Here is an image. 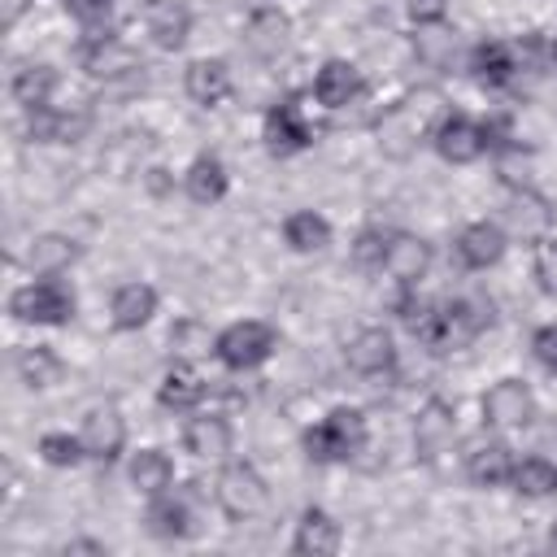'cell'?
Masks as SVG:
<instances>
[{"mask_svg": "<svg viewBox=\"0 0 557 557\" xmlns=\"http://www.w3.org/2000/svg\"><path fill=\"white\" fill-rule=\"evenodd\" d=\"M492 326V300L470 292V296H453L444 305H435V318L422 335V344L431 352H457V348H470L483 331Z\"/></svg>", "mask_w": 557, "mask_h": 557, "instance_id": "2", "label": "cell"}, {"mask_svg": "<svg viewBox=\"0 0 557 557\" xmlns=\"http://www.w3.org/2000/svg\"><path fill=\"white\" fill-rule=\"evenodd\" d=\"M231 422L222 413H196L187 418L183 426V448L196 457V461H226L231 453Z\"/></svg>", "mask_w": 557, "mask_h": 557, "instance_id": "23", "label": "cell"}, {"mask_svg": "<svg viewBox=\"0 0 557 557\" xmlns=\"http://www.w3.org/2000/svg\"><path fill=\"white\" fill-rule=\"evenodd\" d=\"M513 474V448L500 440H483L466 453V479L474 487H505Z\"/></svg>", "mask_w": 557, "mask_h": 557, "instance_id": "27", "label": "cell"}, {"mask_svg": "<svg viewBox=\"0 0 557 557\" xmlns=\"http://www.w3.org/2000/svg\"><path fill=\"white\" fill-rule=\"evenodd\" d=\"M531 352H535V361H540L544 370L557 374V322L535 326V335H531Z\"/></svg>", "mask_w": 557, "mask_h": 557, "instance_id": "41", "label": "cell"}, {"mask_svg": "<svg viewBox=\"0 0 557 557\" xmlns=\"http://www.w3.org/2000/svg\"><path fill=\"white\" fill-rule=\"evenodd\" d=\"M39 457H44L48 466H57V470H70V466H78L87 453H83V440H78V435H70V431H44V435H39Z\"/></svg>", "mask_w": 557, "mask_h": 557, "instance_id": "36", "label": "cell"}, {"mask_svg": "<svg viewBox=\"0 0 557 557\" xmlns=\"http://www.w3.org/2000/svg\"><path fill=\"white\" fill-rule=\"evenodd\" d=\"M226 187H231V174H226L222 157H213V152H200V157L187 165V174H183V191H187V200H196V205H218V200L226 196Z\"/></svg>", "mask_w": 557, "mask_h": 557, "instance_id": "30", "label": "cell"}, {"mask_svg": "<svg viewBox=\"0 0 557 557\" xmlns=\"http://www.w3.org/2000/svg\"><path fill=\"white\" fill-rule=\"evenodd\" d=\"M126 474H131L135 492H144V496H161V492L174 487V461H170V453H161V448H139V453H131Z\"/></svg>", "mask_w": 557, "mask_h": 557, "instance_id": "31", "label": "cell"}, {"mask_svg": "<svg viewBox=\"0 0 557 557\" xmlns=\"http://www.w3.org/2000/svg\"><path fill=\"white\" fill-rule=\"evenodd\" d=\"M535 418V396L522 379H500L483 392V426L492 431H522Z\"/></svg>", "mask_w": 557, "mask_h": 557, "instance_id": "10", "label": "cell"}, {"mask_svg": "<svg viewBox=\"0 0 557 557\" xmlns=\"http://www.w3.org/2000/svg\"><path fill=\"white\" fill-rule=\"evenodd\" d=\"M548 544H553V548H557V527H553V535H548Z\"/></svg>", "mask_w": 557, "mask_h": 557, "instance_id": "46", "label": "cell"}, {"mask_svg": "<svg viewBox=\"0 0 557 557\" xmlns=\"http://www.w3.org/2000/svg\"><path fill=\"white\" fill-rule=\"evenodd\" d=\"M183 87H187V96H191L196 104L213 109V104H222V100L235 91V78H231V65H226L222 57H200V61L187 65Z\"/></svg>", "mask_w": 557, "mask_h": 557, "instance_id": "25", "label": "cell"}, {"mask_svg": "<svg viewBox=\"0 0 557 557\" xmlns=\"http://www.w3.org/2000/svg\"><path fill=\"white\" fill-rule=\"evenodd\" d=\"M61 553H65V557H70V553H96V557H100V553H104V544H100V540H70Z\"/></svg>", "mask_w": 557, "mask_h": 557, "instance_id": "43", "label": "cell"}, {"mask_svg": "<svg viewBox=\"0 0 557 557\" xmlns=\"http://www.w3.org/2000/svg\"><path fill=\"white\" fill-rule=\"evenodd\" d=\"M26 4H30V0H4V26H13V22L26 13Z\"/></svg>", "mask_w": 557, "mask_h": 557, "instance_id": "44", "label": "cell"}, {"mask_svg": "<svg viewBox=\"0 0 557 557\" xmlns=\"http://www.w3.org/2000/svg\"><path fill=\"white\" fill-rule=\"evenodd\" d=\"M509 487H513L518 496H531V500H540V496H557V461H548V457H540V453H531V457H513Z\"/></svg>", "mask_w": 557, "mask_h": 557, "instance_id": "32", "label": "cell"}, {"mask_svg": "<svg viewBox=\"0 0 557 557\" xmlns=\"http://www.w3.org/2000/svg\"><path fill=\"white\" fill-rule=\"evenodd\" d=\"M74 292L61 283V278H35V283H22L13 296H9V313L17 322H35V326H65L74 322Z\"/></svg>", "mask_w": 557, "mask_h": 557, "instance_id": "5", "label": "cell"}, {"mask_svg": "<svg viewBox=\"0 0 557 557\" xmlns=\"http://www.w3.org/2000/svg\"><path fill=\"white\" fill-rule=\"evenodd\" d=\"M448 4H453V0H409L405 9H409V22H413V26H444Z\"/></svg>", "mask_w": 557, "mask_h": 557, "instance_id": "42", "label": "cell"}, {"mask_svg": "<svg viewBox=\"0 0 557 557\" xmlns=\"http://www.w3.org/2000/svg\"><path fill=\"white\" fill-rule=\"evenodd\" d=\"M548 57H553V65H557V39H553V44H548Z\"/></svg>", "mask_w": 557, "mask_h": 557, "instance_id": "45", "label": "cell"}, {"mask_svg": "<svg viewBox=\"0 0 557 557\" xmlns=\"http://www.w3.org/2000/svg\"><path fill=\"white\" fill-rule=\"evenodd\" d=\"M209 392V379L191 361H174L157 383V405L170 413H191Z\"/></svg>", "mask_w": 557, "mask_h": 557, "instance_id": "21", "label": "cell"}, {"mask_svg": "<svg viewBox=\"0 0 557 557\" xmlns=\"http://www.w3.org/2000/svg\"><path fill=\"white\" fill-rule=\"evenodd\" d=\"M387 235L392 231H383V226H366V231H357V239H352V261L357 265H383V252H387Z\"/></svg>", "mask_w": 557, "mask_h": 557, "instance_id": "39", "label": "cell"}, {"mask_svg": "<svg viewBox=\"0 0 557 557\" xmlns=\"http://www.w3.org/2000/svg\"><path fill=\"white\" fill-rule=\"evenodd\" d=\"M213 500L218 509L231 518V522H244V518H257L265 505H270V487L265 479L257 474V466L248 461H226L213 479Z\"/></svg>", "mask_w": 557, "mask_h": 557, "instance_id": "6", "label": "cell"}, {"mask_svg": "<svg viewBox=\"0 0 557 557\" xmlns=\"http://www.w3.org/2000/svg\"><path fill=\"white\" fill-rule=\"evenodd\" d=\"M61 374H65V361H61L52 348L35 344V348H22V352H17V379H22L30 392H44V387L61 383Z\"/></svg>", "mask_w": 557, "mask_h": 557, "instance_id": "35", "label": "cell"}, {"mask_svg": "<svg viewBox=\"0 0 557 557\" xmlns=\"http://www.w3.org/2000/svg\"><path fill=\"white\" fill-rule=\"evenodd\" d=\"M413 52H418V61H426V65H444V61L453 57V35H448L444 26H426V30L413 39Z\"/></svg>", "mask_w": 557, "mask_h": 557, "instance_id": "38", "label": "cell"}, {"mask_svg": "<svg viewBox=\"0 0 557 557\" xmlns=\"http://www.w3.org/2000/svg\"><path fill=\"white\" fill-rule=\"evenodd\" d=\"M144 522H148V531H152L157 540H183V535H191L196 513H191V500L170 487V492H161V496H148Z\"/></svg>", "mask_w": 557, "mask_h": 557, "instance_id": "26", "label": "cell"}, {"mask_svg": "<svg viewBox=\"0 0 557 557\" xmlns=\"http://www.w3.org/2000/svg\"><path fill=\"white\" fill-rule=\"evenodd\" d=\"M431 261H435V252H431V244H426L422 235H413V231H392L379 270H387L400 287H413L418 278H426Z\"/></svg>", "mask_w": 557, "mask_h": 557, "instance_id": "14", "label": "cell"}, {"mask_svg": "<svg viewBox=\"0 0 557 557\" xmlns=\"http://www.w3.org/2000/svg\"><path fill=\"white\" fill-rule=\"evenodd\" d=\"M78 440H83V453L87 461H100V466H113L126 448V422L113 405H96L87 409L83 426H78Z\"/></svg>", "mask_w": 557, "mask_h": 557, "instance_id": "12", "label": "cell"}, {"mask_svg": "<svg viewBox=\"0 0 557 557\" xmlns=\"http://www.w3.org/2000/svg\"><path fill=\"white\" fill-rule=\"evenodd\" d=\"M244 44H248V52L261 57V61L283 57L287 44H292V22H287V13H283L278 4H261V9H252L248 22H244Z\"/></svg>", "mask_w": 557, "mask_h": 557, "instance_id": "17", "label": "cell"}, {"mask_svg": "<svg viewBox=\"0 0 557 557\" xmlns=\"http://www.w3.org/2000/svg\"><path fill=\"white\" fill-rule=\"evenodd\" d=\"M535 278H540L544 292L557 296V235H544L535 244Z\"/></svg>", "mask_w": 557, "mask_h": 557, "instance_id": "40", "label": "cell"}, {"mask_svg": "<svg viewBox=\"0 0 557 557\" xmlns=\"http://www.w3.org/2000/svg\"><path fill=\"white\" fill-rule=\"evenodd\" d=\"M505 248H509V231H505L500 222H487V218L466 222V226L457 231V239H453V252H457V261H461L466 270H487V265H496V261L505 257Z\"/></svg>", "mask_w": 557, "mask_h": 557, "instance_id": "13", "label": "cell"}, {"mask_svg": "<svg viewBox=\"0 0 557 557\" xmlns=\"http://www.w3.org/2000/svg\"><path fill=\"white\" fill-rule=\"evenodd\" d=\"M339 544H344L339 522H335L326 509L309 505V509L300 513V522H296L292 553H300V557H331V553H339Z\"/></svg>", "mask_w": 557, "mask_h": 557, "instance_id": "24", "label": "cell"}, {"mask_svg": "<svg viewBox=\"0 0 557 557\" xmlns=\"http://www.w3.org/2000/svg\"><path fill=\"white\" fill-rule=\"evenodd\" d=\"M431 144H435V152H440L448 165H470V161H479L483 152H492L487 122H474V117H466V113H444V122L435 126Z\"/></svg>", "mask_w": 557, "mask_h": 557, "instance_id": "9", "label": "cell"}, {"mask_svg": "<svg viewBox=\"0 0 557 557\" xmlns=\"http://www.w3.org/2000/svg\"><path fill=\"white\" fill-rule=\"evenodd\" d=\"M500 226L509 231V235H518V239H527V244H540L544 235H548V226H553V205H548V196H540L535 187H513L509 191V200H505V209H500Z\"/></svg>", "mask_w": 557, "mask_h": 557, "instance_id": "11", "label": "cell"}, {"mask_svg": "<svg viewBox=\"0 0 557 557\" xmlns=\"http://www.w3.org/2000/svg\"><path fill=\"white\" fill-rule=\"evenodd\" d=\"M366 91V83H361V70L352 65V61H344V57H331V61H322V70L313 74V100L322 104V109H348L357 96Z\"/></svg>", "mask_w": 557, "mask_h": 557, "instance_id": "18", "label": "cell"}, {"mask_svg": "<svg viewBox=\"0 0 557 557\" xmlns=\"http://www.w3.org/2000/svg\"><path fill=\"white\" fill-rule=\"evenodd\" d=\"M283 244L292 252H322L331 244V222L313 209H296L283 218Z\"/></svg>", "mask_w": 557, "mask_h": 557, "instance_id": "34", "label": "cell"}, {"mask_svg": "<svg viewBox=\"0 0 557 557\" xmlns=\"http://www.w3.org/2000/svg\"><path fill=\"white\" fill-rule=\"evenodd\" d=\"M344 361H348L352 374L379 379V374H392V370H396V344H392V335H387L383 326H361V331L348 339Z\"/></svg>", "mask_w": 557, "mask_h": 557, "instance_id": "16", "label": "cell"}, {"mask_svg": "<svg viewBox=\"0 0 557 557\" xmlns=\"http://www.w3.org/2000/svg\"><path fill=\"white\" fill-rule=\"evenodd\" d=\"M366 435H370L366 413L339 405V409H331L322 422H313V426L300 435V444H305V457H309V461H348V457H357V453L366 448Z\"/></svg>", "mask_w": 557, "mask_h": 557, "instance_id": "3", "label": "cell"}, {"mask_svg": "<svg viewBox=\"0 0 557 557\" xmlns=\"http://www.w3.org/2000/svg\"><path fill=\"white\" fill-rule=\"evenodd\" d=\"M518 52H513V44H505V39H479L474 48H470V74H474V83L479 87H492V91H500V87H509L513 78H518Z\"/></svg>", "mask_w": 557, "mask_h": 557, "instance_id": "20", "label": "cell"}, {"mask_svg": "<svg viewBox=\"0 0 557 557\" xmlns=\"http://www.w3.org/2000/svg\"><path fill=\"white\" fill-rule=\"evenodd\" d=\"M144 30L152 35L157 48L178 52L191 35V9L183 0H148L144 4Z\"/></svg>", "mask_w": 557, "mask_h": 557, "instance_id": "22", "label": "cell"}, {"mask_svg": "<svg viewBox=\"0 0 557 557\" xmlns=\"http://www.w3.org/2000/svg\"><path fill=\"white\" fill-rule=\"evenodd\" d=\"M78 252H83V248H78L70 235H61V231H44V235L30 239V248H26V265H30V274L57 278V274H65V270L78 261Z\"/></svg>", "mask_w": 557, "mask_h": 557, "instance_id": "28", "label": "cell"}, {"mask_svg": "<svg viewBox=\"0 0 557 557\" xmlns=\"http://www.w3.org/2000/svg\"><path fill=\"white\" fill-rule=\"evenodd\" d=\"M453 440H457V422H453V405L431 396L422 409H418V422H413V448L422 461H440L444 453H453Z\"/></svg>", "mask_w": 557, "mask_h": 557, "instance_id": "15", "label": "cell"}, {"mask_svg": "<svg viewBox=\"0 0 557 557\" xmlns=\"http://www.w3.org/2000/svg\"><path fill=\"white\" fill-rule=\"evenodd\" d=\"M152 313H157V287L148 283H122L109 300V318L117 331H139L152 322Z\"/></svg>", "mask_w": 557, "mask_h": 557, "instance_id": "29", "label": "cell"}, {"mask_svg": "<svg viewBox=\"0 0 557 557\" xmlns=\"http://www.w3.org/2000/svg\"><path fill=\"white\" fill-rule=\"evenodd\" d=\"M65 13L83 26V30H109V17H113V0H61Z\"/></svg>", "mask_w": 557, "mask_h": 557, "instance_id": "37", "label": "cell"}, {"mask_svg": "<svg viewBox=\"0 0 557 557\" xmlns=\"http://www.w3.org/2000/svg\"><path fill=\"white\" fill-rule=\"evenodd\" d=\"M78 65H83L91 78H104V83H117V78L144 70L139 52H135L126 39L109 35V30H87V39L78 44Z\"/></svg>", "mask_w": 557, "mask_h": 557, "instance_id": "8", "label": "cell"}, {"mask_svg": "<svg viewBox=\"0 0 557 557\" xmlns=\"http://www.w3.org/2000/svg\"><path fill=\"white\" fill-rule=\"evenodd\" d=\"M91 126V113L87 109H57V104H44V109H30L26 113V135L35 144H74L83 139Z\"/></svg>", "mask_w": 557, "mask_h": 557, "instance_id": "19", "label": "cell"}, {"mask_svg": "<svg viewBox=\"0 0 557 557\" xmlns=\"http://www.w3.org/2000/svg\"><path fill=\"white\" fill-rule=\"evenodd\" d=\"M444 96L440 87H413L405 91L396 104L383 109L374 135H379V152L392 157V161H405L418 152V144H426L435 135V126L444 122Z\"/></svg>", "mask_w": 557, "mask_h": 557, "instance_id": "1", "label": "cell"}, {"mask_svg": "<svg viewBox=\"0 0 557 557\" xmlns=\"http://www.w3.org/2000/svg\"><path fill=\"white\" fill-rule=\"evenodd\" d=\"M261 139L274 157H292V152H305L313 139H318V126L305 117V104L296 96H283L278 104L265 109V122H261Z\"/></svg>", "mask_w": 557, "mask_h": 557, "instance_id": "7", "label": "cell"}, {"mask_svg": "<svg viewBox=\"0 0 557 557\" xmlns=\"http://www.w3.org/2000/svg\"><path fill=\"white\" fill-rule=\"evenodd\" d=\"M9 91H13V100H17L26 113H30V109H44V104H52L57 70H52V65H44V61H30V65H22V70L13 74Z\"/></svg>", "mask_w": 557, "mask_h": 557, "instance_id": "33", "label": "cell"}, {"mask_svg": "<svg viewBox=\"0 0 557 557\" xmlns=\"http://www.w3.org/2000/svg\"><path fill=\"white\" fill-rule=\"evenodd\" d=\"M278 348V331L261 318H244V322H231L213 335V357L226 366V370H257L274 357Z\"/></svg>", "mask_w": 557, "mask_h": 557, "instance_id": "4", "label": "cell"}]
</instances>
